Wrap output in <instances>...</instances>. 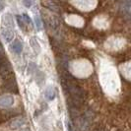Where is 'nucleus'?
<instances>
[{
  "instance_id": "f257e3e1",
  "label": "nucleus",
  "mask_w": 131,
  "mask_h": 131,
  "mask_svg": "<svg viewBox=\"0 0 131 131\" xmlns=\"http://www.w3.org/2000/svg\"><path fill=\"white\" fill-rule=\"evenodd\" d=\"M14 105V97L11 95H4L0 97V107L7 108Z\"/></svg>"
},
{
  "instance_id": "f03ea898",
  "label": "nucleus",
  "mask_w": 131,
  "mask_h": 131,
  "mask_svg": "<svg viewBox=\"0 0 131 131\" xmlns=\"http://www.w3.org/2000/svg\"><path fill=\"white\" fill-rule=\"evenodd\" d=\"M24 122H25V119H23V118H15L9 122V125L12 130H16L20 127H22L24 125Z\"/></svg>"
},
{
  "instance_id": "7ed1b4c3",
  "label": "nucleus",
  "mask_w": 131,
  "mask_h": 131,
  "mask_svg": "<svg viewBox=\"0 0 131 131\" xmlns=\"http://www.w3.org/2000/svg\"><path fill=\"white\" fill-rule=\"evenodd\" d=\"M45 95H46V98L47 99V100L52 101L53 99L55 98V90H54V88L51 87V86L47 87L46 90V93H45Z\"/></svg>"
},
{
  "instance_id": "20e7f679",
  "label": "nucleus",
  "mask_w": 131,
  "mask_h": 131,
  "mask_svg": "<svg viewBox=\"0 0 131 131\" xmlns=\"http://www.w3.org/2000/svg\"><path fill=\"white\" fill-rule=\"evenodd\" d=\"M11 47H12L13 51L16 54H20V53L22 52V50H23V45L21 43V41H19V40H15Z\"/></svg>"
},
{
  "instance_id": "39448f33",
  "label": "nucleus",
  "mask_w": 131,
  "mask_h": 131,
  "mask_svg": "<svg viewBox=\"0 0 131 131\" xmlns=\"http://www.w3.org/2000/svg\"><path fill=\"white\" fill-rule=\"evenodd\" d=\"M16 20H17V23H18V25L19 27L22 29V30H25L26 29V21L24 20L23 18V16H20V15H17L16 16Z\"/></svg>"
},
{
  "instance_id": "423d86ee",
  "label": "nucleus",
  "mask_w": 131,
  "mask_h": 131,
  "mask_svg": "<svg viewBox=\"0 0 131 131\" xmlns=\"http://www.w3.org/2000/svg\"><path fill=\"white\" fill-rule=\"evenodd\" d=\"M35 23H36L38 31H41L42 30V23H41V20L39 18V16H36L35 17Z\"/></svg>"
},
{
  "instance_id": "0eeeda50",
  "label": "nucleus",
  "mask_w": 131,
  "mask_h": 131,
  "mask_svg": "<svg viewBox=\"0 0 131 131\" xmlns=\"http://www.w3.org/2000/svg\"><path fill=\"white\" fill-rule=\"evenodd\" d=\"M23 3H24V5L28 8H30V7L33 5L34 3V0H23Z\"/></svg>"
}]
</instances>
